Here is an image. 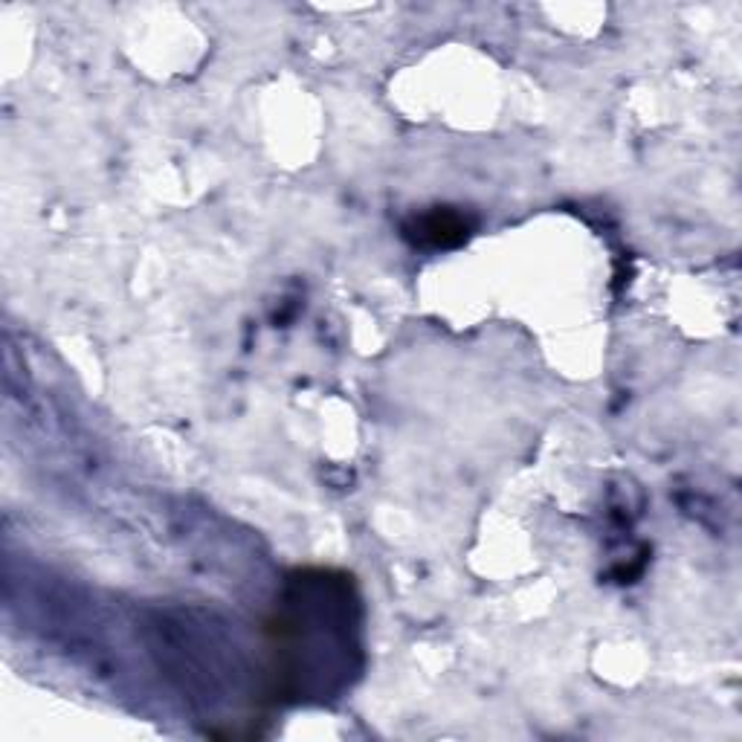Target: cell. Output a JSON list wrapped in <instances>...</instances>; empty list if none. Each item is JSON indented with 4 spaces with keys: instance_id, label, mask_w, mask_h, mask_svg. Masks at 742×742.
I'll list each match as a JSON object with an SVG mask.
<instances>
[{
    "instance_id": "obj_1",
    "label": "cell",
    "mask_w": 742,
    "mask_h": 742,
    "mask_svg": "<svg viewBox=\"0 0 742 742\" xmlns=\"http://www.w3.org/2000/svg\"><path fill=\"white\" fill-rule=\"evenodd\" d=\"M409 236L418 244H429V247H449L467 238V224L453 212H433L424 215L409 229Z\"/></svg>"
}]
</instances>
